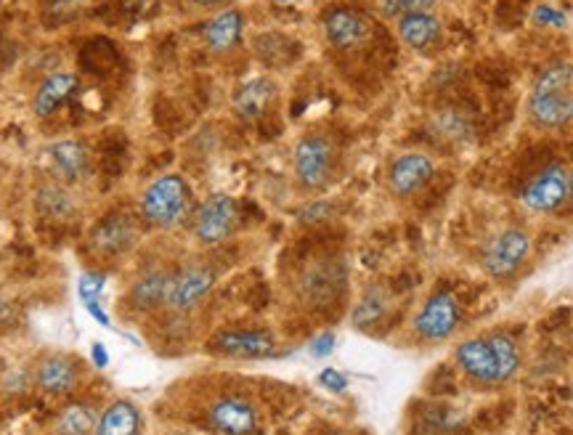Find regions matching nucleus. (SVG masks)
I'll use <instances>...</instances> for the list:
<instances>
[{"label": "nucleus", "mask_w": 573, "mask_h": 435, "mask_svg": "<svg viewBox=\"0 0 573 435\" xmlns=\"http://www.w3.org/2000/svg\"><path fill=\"white\" fill-rule=\"evenodd\" d=\"M218 284V273L207 263H191L172 277L168 308L172 314H194L211 297Z\"/></svg>", "instance_id": "obj_9"}, {"label": "nucleus", "mask_w": 573, "mask_h": 435, "mask_svg": "<svg viewBox=\"0 0 573 435\" xmlns=\"http://www.w3.org/2000/svg\"><path fill=\"white\" fill-rule=\"evenodd\" d=\"M462 321H465V308H462L457 292L439 290L417 310L415 319H411V329H415V334L422 343L435 345L452 340L462 327Z\"/></svg>", "instance_id": "obj_5"}, {"label": "nucleus", "mask_w": 573, "mask_h": 435, "mask_svg": "<svg viewBox=\"0 0 573 435\" xmlns=\"http://www.w3.org/2000/svg\"><path fill=\"white\" fill-rule=\"evenodd\" d=\"M98 414L91 403H70L57 420V435H94Z\"/></svg>", "instance_id": "obj_25"}, {"label": "nucleus", "mask_w": 573, "mask_h": 435, "mask_svg": "<svg viewBox=\"0 0 573 435\" xmlns=\"http://www.w3.org/2000/svg\"><path fill=\"white\" fill-rule=\"evenodd\" d=\"M467 427L465 412L449 403H430L417 412V435H462Z\"/></svg>", "instance_id": "obj_19"}, {"label": "nucleus", "mask_w": 573, "mask_h": 435, "mask_svg": "<svg viewBox=\"0 0 573 435\" xmlns=\"http://www.w3.org/2000/svg\"><path fill=\"white\" fill-rule=\"evenodd\" d=\"M207 425L218 435H258L261 409L248 396L224 393L207 407Z\"/></svg>", "instance_id": "obj_8"}, {"label": "nucleus", "mask_w": 573, "mask_h": 435, "mask_svg": "<svg viewBox=\"0 0 573 435\" xmlns=\"http://www.w3.org/2000/svg\"><path fill=\"white\" fill-rule=\"evenodd\" d=\"M141 433V412L133 401H115L98 414L94 435H139Z\"/></svg>", "instance_id": "obj_24"}, {"label": "nucleus", "mask_w": 573, "mask_h": 435, "mask_svg": "<svg viewBox=\"0 0 573 435\" xmlns=\"http://www.w3.org/2000/svg\"><path fill=\"white\" fill-rule=\"evenodd\" d=\"M135 242H139V226H135V221L128 213L107 215L94 228V234H91L94 250L98 255H107V258L128 252Z\"/></svg>", "instance_id": "obj_14"}, {"label": "nucleus", "mask_w": 573, "mask_h": 435, "mask_svg": "<svg viewBox=\"0 0 573 435\" xmlns=\"http://www.w3.org/2000/svg\"><path fill=\"white\" fill-rule=\"evenodd\" d=\"M242 33H244L242 11L229 9V11H220L218 16H213L211 22L205 24V30H202V37H205V43H207V48H211V51L229 54L239 46V40H242Z\"/></svg>", "instance_id": "obj_21"}, {"label": "nucleus", "mask_w": 573, "mask_h": 435, "mask_svg": "<svg viewBox=\"0 0 573 435\" xmlns=\"http://www.w3.org/2000/svg\"><path fill=\"white\" fill-rule=\"evenodd\" d=\"M104 290H107V277H104V273H98V271L80 273L77 297H80V303H83V306L102 301Z\"/></svg>", "instance_id": "obj_28"}, {"label": "nucleus", "mask_w": 573, "mask_h": 435, "mask_svg": "<svg viewBox=\"0 0 573 435\" xmlns=\"http://www.w3.org/2000/svg\"><path fill=\"white\" fill-rule=\"evenodd\" d=\"M196 5H202V9H213V5H224L226 0H194Z\"/></svg>", "instance_id": "obj_37"}, {"label": "nucleus", "mask_w": 573, "mask_h": 435, "mask_svg": "<svg viewBox=\"0 0 573 435\" xmlns=\"http://www.w3.org/2000/svg\"><path fill=\"white\" fill-rule=\"evenodd\" d=\"M330 435H345V433H330Z\"/></svg>", "instance_id": "obj_40"}, {"label": "nucleus", "mask_w": 573, "mask_h": 435, "mask_svg": "<svg viewBox=\"0 0 573 435\" xmlns=\"http://www.w3.org/2000/svg\"><path fill=\"white\" fill-rule=\"evenodd\" d=\"M335 348H337V334L335 332H322V334H317L311 343H308V353H311L317 362H324V358H330L332 353H335Z\"/></svg>", "instance_id": "obj_31"}, {"label": "nucleus", "mask_w": 573, "mask_h": 435, "mask_svg": "<svg viewBox=\"0 0 573 435\" xmlns=\"http://www.w3.org/2000/svg\"><path fill=\"white\" fill-rule=\"evenodd\" d=\"M317 380L326 390V393H335V396H343L350 385L348 377H345L341 369H335V366H324V369L319 372Z\"/></svg>", "instance_id": "obj_30"}, {"label": "nucleus", "mask_w": 573, "mask_h": 435, "mask_svg": "<svg viewBox=\"0 0 573 435\" xmlns=\"http://www.w3.org/2000/svg\"><path fill=\"white\" fill-rule=\"evenodd\" d=\"M335 144L326 136H306L298 141L293 154L295 178L306 191H322L335 173Z\"/></svg>", "instance_id": "obj_6"}, {"label": "nucleus", "mask_w": 573, "mask_h": 435, "mask_svg": "<svg viewBox=\"0 0 573 435\" xmlns=\"http://www.w3.org/2000/svg\"><path fill=\"white\" fill-rule=\"evenodd\" d=\"M454 364L478 388H502L523 369V351L508 332H484L454 348Z\"/></svg>", "instance_id": "obj_1"}, {"label": "nucleus", "mask_w": 573, "mask_h": 435, "mask_svg": "<svg viewBox=\"0 0 573 435\" xmlns=\"http://www.w3.org/2000/svg\"><path fill=\"white\" fill-rule=\"evenodd\" d=\"M48 163H51L53 176L59 178V184H80L88 178L91 173V152L88 146L80 144V141H57V144L48 146Z\"/></svg>", "instance_id": "obj_15"}, {"label": "nucleus", "mask_w": 573, "mask_h": 435, "mask_svg": "<svg viewBox=\"0 0 573 435\" xmlns=\"http://www.w3.org/2000/svg\"><path fill=\"white\" fill-rule=\"evenodd\" d=\"M439 0H387V14H411V11H430Z\"/></svg>", "instance_id": "obj_33"}, {"label": "nucleus", "mask_w": 573, "mask_h": 435, "mask_svg": "<svg viewBox=\"0 0 573 435\" xmlns=\"http://www.w3.org/2000/svg\"><path fill=\"white\" fill-rule=\"evenodd\" d=\"M274 3H293V0H274Z\"/></svg>", "instance_id": "obj_39"}, {"label": "nucleus", "mask_w": 573, "mask_h": 435, "mask_svg": "<svg viewBox=\"0 0 573 435\" xmlns=\"http://www.w3.org/2000/svg\"><path fill=\"white\" fill-rule=\"evenodd\" d=\"M3 388H5V393H24V390L29 388L27 372H24V369H11L9 377H5Z\"/></svg>", "instance_id": "obj_34"}, {"label": "nucleus", "mask_w": 573, "mask_h": 435, "mask_svg": "<svg viewBox=\"0 0 573 435\" xmlns=\"http://www.w3.org/2000/svg\"><path fill=\"white\" fill-rule=\"evenodd\" d=\"M335 217V204L326 200H317L308 202L303 210L298 213V223L300 226H322V223L332 221Z\"/></svg>", "instance_id": "obj_29"}, {"label": "nucleus", "mask_w": 573, "mask_h": 435, "mask_svg": "<svg viewBox=\"0 0 573 435\" xmlns=\"http://www.w3.org/2000/svg\"><path fill=\"white\" fill-rule=\"evenodd\" d=\"M569 167L563 163H550L523 189V204L532 213H554L569 202Z\"/></svg>", "instance_id": "obj_10"}, {"label": "nucleus", "mask_w": 573, "mask_h": 435, "mask_svg": "<svg viewBox=\"0 0 573 435\" xmlns=\"http://www.w3.org/2000/svg\"><path fill=\"white\" fill-rule=\"evenodd\" d=\"M324 33L332 46L350 51L369 37V19L356 9H332L324 16Z\"/></svg>", "instance_id": "obj_16"}, {"label": "nucleus", "mask_w": 573, "mask_h": 435, "mask_svg": "<svg viewBox=\"0 0 573 435\" xmlns=\"http://www.w3.org/2000/svg\"><path fill=\"white\" fill-rule=\"evenodd\" d=\"M38 208L43 215L57 217V221H70L75 215V200L67 195L64 184H46L38 189Z\"/></svg>", "instance_id": "obj_26"}, {"label": "nucleus", "mask_w": 573, "mask_h": 435, "mask_svg": "<svg viewBox=\"0 0 573 435\" xmlns=\"http://www.w3.org/2000/svg\"><path fill=\"white\" fill-rule=\"evenodd\" d=\"M528 255H532V234L521 226H508L484 245L480 269L494 282H510L526 266Z\"/></svg>", "instance_id": "obj_4"}, {"label": "nucleus", "mask_w": 573, "mask_h": 435, "mask_svg": "<svg viewBox=\"0 0 573 435\" xmlns=\"http://www.w3.org/2000/svg\"><path fill=\"white\" fill-rule=\"evenodd\" d=\"M83 308L88 310V316L96 321V325H102L104 329H112V327H115V325H112V316H109L107 310H104L102 301H98V303H88V306H83Z\"/></svg>", "instance_id": "obj_35"}, {"label": "nucleus", "mask_w": 573, "mask_h": 435, "mask_svg": "<svg viewBox=\"0 0 573 435\" xmlns=\"http://www.w3.org/2000/svg\"><path fill=\"white\" fill-rule=\"evenodd\" d=\"M276 98V85L266 78H255L244 83L234 96V111L242 117L244 122H258L266 115L271 104Z\"/></svg>", "instance_id": "obj_22"}, {"label": "nucleus", "mask_w": 573, "mask_h": 435, "mask_svg": "<svg viewBox=\"0 0 573 435\" xmlns=\"http://www.w3.org/2000/svg\"><path fill=\"white\" fill-rule=\"evenodd\" d=\"M75 91H77L75 74H70V72L51 74V78L43 80L38 93H35V104H33L35 115L46 120V117H51L53 111H59L61 107H64Z\"/></svg>", "instance_id": "obj_23"}, {"label": "nucleus", "mask_w": 573, "mask_h": 435, "mask_svg": "<svg viewBox=\"0 0 573 435\" xmlns=\"http://www.w3.org/2000/svg\"><path fill=\"white\" fill-rule=\"evenodd\" d=\"M91 362H94L96 369H107L109 362H112V358H109V351H107V345L104 343H91Z\"/></svg>", "instance_id": "obj_36"}, {"label": "nucleus", "mask_w": 573, "mask_h": 435, "mask_svg": "<svg viewBox=\"0 0 573 435\" xmlns=\"http://www.w3.org/2000/svg\"><path fill=\"white\" fill-rule=\"evenodd\" d=\"M239 223V204L229 195H213L196 208L191 232L202 247H218L234 234Z\"/></svg>", "instance_id": "obj_7"}, {"label": "nucleus", "mask_w": 573, "mask_h": 435, "mask_svg": "<svg viewBox=\"0 0 573 435\" xmlns=\"http://www.w3.org/2000/svg\"><path fill=\"white\" fill-rule=\"evenodd\" d=\"M211 348L229 358H271L276 356V338L266 329H226L211 340Z\"/></svg>", "instance_id": "obj_11"}, {"label": "nucleus", "mask_w": 573, "mask_h": 435, "mask_svg": "<svg viewBox=\"0 0 573 435\" xmlns=\"http://www.w3.org/2000/svg\"><path fill=\"white\" fill-rule=\"evenodd\" d=\"M398 37L415 51H430L441 43L443 27L439 16L430 11H411V14L398 16Z\"/></svg>", "instance_id": "obj_18"}, {"label": "nucleus", "mask_w": 573, "mask_h": 435, "mask_svg": "<svg viewBox=\"0 0 573 435\" xmlns=\"http://www.w3.org/2000/svg\"><path fill=\"white\" fill-rule=\"evenodd\" d=\"M534 22L539 24V27H554V30H563L565 24H569V16L563 14L560 9H554V5H539V9L534 11Z\"/></svg>", "instance_id": "obj_32"}, {"label": "nucleus", "mask_w": 573, "mask_h": 435, "mask_svg": "<svg viewBox=\"0 0 573 435\" xmlns=\"http://www.w3.org/2000/svg\"><path fill=\"white\" fill-rule=\"evenodd\" d=\"M35 383L46 396L53 399H64L72 396L80 385L77 364L67 356H48L43 358L38 372H35Z\"/></svg>", "instance_id": "obj_17"}, {"label": "nucleus", "mask_w": 573, "mask_h": 435, "mask_svg": "<svg viewBox=\"0 0 573 435\" xmlns=\"http://www.w3.org/2000/svg\"><path fill=\"white\" fill-rule=\"evenodd\" d=\"M172 277L176 273L168 269H150L141 273L139 279L128 290V303L139 314H154L159 308H168Z\"/></svg>", "instance_id": "obj_13"}, {"label": "nucleus", "mask_w": 573, "mask_h": 435, "mask_svg": "<svg viewBox=\"0 0 573 435\" xmlns=\"http://www.w3.org/2000/svg\"><path fill=\"white\" fill-rule=\"evenodd\" d=\"M335 284H341V277L332 273V269H313L303 282L306 297L308 301H324L335 292Z\"/></svg>", "instance_id": "obj_27"}, {"label": "nucleus", "mask_w": 573, "mask_h": 435, "mask_svg": "<svg viewBox=\"0 0 573 435\" xmlns=\"http://www.w3.org/2000/svg\"><path fill=\"white\" fill-rule=\"evenodd\" d=\"M435 163L422 152H406L387 167V186L396 197H415L433 181Z\"/></svg>", "instance_id": "obj_12"}, {"label": "nucleus", "mask_w": 573, "mask_h": 435, "mask_svg": "<svg viewBox=\"0 0 573 435\" xmlns=\"http://www.w3.org/2000/svg\"><path fill=\"white\" fill-rule=\"evenodd\" d=\"M393 310V295L382 284H369L361 292L359 303L350 310V325L356 329H374L391 316Z\"/></svg>", "instance_id": "obj_20"}, {"label": "nucleus", "mask_w": 573, "mask_h": 435, "mask_svg": "<svg viewBox=\"0 0 573 435\" xmlns=\"http://www.w3.org/2000/svg\"><path fill=\"white\" fill-rule=\"evenodd\" d=\"M191 210V189L176 173L159 176L141 195V217L154 228H178Z\"/></svg>", "instance_id": "obj_3"}, {"label": "nucleus", "mask_w": 573, "mask_h": 435, "mask_svg": "<svg viewBox=\"0 0 573 435\" xmlns=\"http://www.w3.org/2000/svg\"><path fill=\"white\" fill-rule=\"evenodd\" d=\"M528 115L539 128H563L573 120V67L552 61L534 80Z\"/></svg>", "instance_id": "obj_2"}, {"label": "nucleus", "mask_w": 573, "mask_h": 435, "mask_svg": "<svg viewBox=\"0 0 573 435\" xmlns=\"http://www.w3.org/2000/svg\"><path fill=\"white\" fill-rule=\"evenodd\" d=\"M569 200L573 202V171L569 173Z\"/></svg>", "instance_id": "obj_38"}]
</instances>
